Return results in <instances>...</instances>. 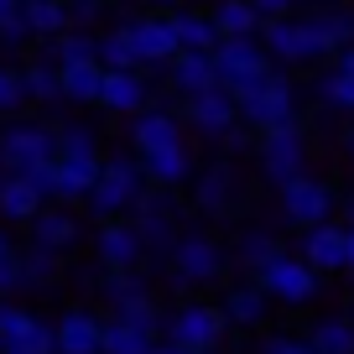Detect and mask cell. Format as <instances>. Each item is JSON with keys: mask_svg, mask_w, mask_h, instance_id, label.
I'll list each match as a JSON object with an SVG mask.
<instances>
[{"mask_svg": "<svg viewBox=\"0 0 354 354\" xmlns=\"http://www.w3.org/2000/svg\"><path fill=\"white\" fill-rule=\"evenodd\" d=\"M261 42L281 68H302V63H318V57L333 53V42L318 26V16H277V21L261 26Z\"/></svg>", "mask_w": 354, "mask_h": 354, "instance_id": "1", "label": "cell"}, {"mask_svg": "<svg viewBox=\"0 0 354 354\" xmlns=\"http://www.w3.org/2000/svg\"><path fill=\"white\" fill-rule=\"evenodd\" d=\"M146 188H151V183H146L141 156H110L100 183H94V193H88V209L100 214V219H120V214H136V203H141Z\"/></svg>", "mask_w": 354, "mask_h": 354, "instance_id": "2", "label": "cell"}, {"mask_svg": "<svg viewBox=\"0 0 354 354\" xmlns=\"http://www.w3.org/2000/svg\"><path fill=\"white\" fill-rule=\"evenodd\" d=\"M240 100V120L250 125V131H277V125H297V88H292L287 73H271L261 78V84H250L245 94H234Z\"/></svg>", "mask_w": 354, "mask_h": 354, "instance_id": "3", "label": "cell"}, {"mask_svg": "<svg viewBox=\"0 0 354 354\" xmlns=\"http://www.w3.org/2000/svg\"><path fill=\"white\" fill-rule=\"evenodd\" d=\"M255 281L266 287V297L271 302H287V308H302V302L318 297V266L308 261V255H271V261L255 271Z\"/></svg>", "mask_w": 354, "mask_h": 354, "instance_id": "4", "label": "cell"}, {"mask_svg": "<svg viewBox=\"0 0 354 354\" xmlns=\"http://www.w3.org/2000/svg\"><path fill=\"white\" fill-rule=\"evenodd\" d=\"M214 63H219V84L230 88V94H245L250 84H261V78L271 73L277 57L266 53L261 37H224V42L214 47Z\"/></svg>", "mask_w": 354, "mask_h": 354, "instance_id": "5", "label": "cell"}, {"mask_svg": "<svg viewBox=\"0 0 354 354\" xmlns=\"http://www.w3.org/2000/svg\"><path fill=\"white\" fill-rule=\"evenodd\" d=\"M224 266H230V250L214 234H177V245H172L177 287H209V281L224 277Z\"/></svg>", "mask_w": 354, "mask_h": 354, "instance_id": "6", "label": "cell"}, {"mask_svg": "<svg viewBox=\"0 0 354 354\" xmlns=\"http://www.w3.org/2000/svg\"><path fill=\"white\" fill-rule=\"evenodd\" d=\"M57 156V125H37V120H16L0 131V167L6 172H32V167Z\"/></svg>", "mask_w": 354, "mask_h": 354, "instance_id": "7", "label": "cell"}, {"mask_svg": "<svg viewBox=\"0 0 354 354\" xmlns=\"http://www.w3.org/2000/svg\"><path fill=\"white\" fill-rule=\"evenodd\" d=\"M224 333H230V313L214 308V302H188V308H177L167 318V339L183 344V349H198V354L219 349Z\"/></svg>", "mask_w": 354, "mask_h": 354, "instance_id": "8", "label": "cell"}, {"mask_svg": "<svg viewBox=\"0 0 354 354\" xmlns=\"http://www.w3.org/2000/svg\"><path fill=\"white\" fill-rule=\"evenodd\" d=\"M333 209H339L333 188L318 183L313 172H297V177L281 183V214H287V224H297V230H313V224L333 219Z\"/></svg>", "mask_w": 354, "mask_h": 354, "instance_id": "9", "label": "cell"}, {"mask_svg": "<svg viewBox=\"0 0 354 354\" xmlns=\"http://www.w3.org/2000/svg\"><path fill=\"white\" fill-rule=\"evenodd\" d=\"M255 156H261V172L281 188L287 177L308 172V136H302V125H277V131H261Z\"/></svg>", "mask_w": 354, "mask_h": 354, "instance_id": "10", "label": "cell"}, {"mask_svg": "<svg viewBox=\"0 0 354 354\" xmlns=\"http://www.w3.org/2000/svg\"><path fill=\"white\" fill-rule=\"evenodd\" d=\"M183 120H188V131L209 136V141H224V136L240 125V100H234L224 84L203 88V94H188L183 100Z\"/></svg>", "mask_w": 354, "mask_h": 354, "instance_id": "11", "label": "cell"}, {"mask_svg": "<svg viewBox=\"0 0 354 354\" xmlns=\"http://www.w3.org/2000/svg\"><path fill=\"white\" fill-rule=\"evenodd\" d=\"M172 188H146L141 193V203H136V230H141V240H146V255H172V245H177V234H172Z\"/></svg>", "mask_w": 354, "mask_h": 354, "instance_id": "12", "label": "cell"}, {"mask_svg": "<svg viewBox=\"0 0 354 354\" xmlns=\"http://www.w3.org/2000/svg\"><path fill=\"white\" fill-rule=\"evenodd\" d=\"M125 32H131V42H136L146 68H162L183 53V37H177L172 16H136V21H125Z\"/></svg>", "mask_w": 354, "mask_h": 354, "instance_id": "13", "label": "cell"}, {"mask_svg": "<svg viewBox=\"0 0 354 354\" xmlns=\"http://www.w3.org/2000/svg\"><path fill=\"white\" fill-rule=\"evenodd\" d=\"M100 104L110 115H141L146 104H151V84H146L141 68H104Z\"/></svg>", "mask_w": 354, "mask_h": 354, "instance_id": "14", "label": "cell"}, {"mask_svg": "<svg viewBox=\"0 0 354 354\" xmlns=\"http://www.w3.org/2000/svg\"><path fill=\"white\" fill-rule=\"evenodd\" d=\"M302 255H308L318 271H349V224H313L302 230Z\"/></svg>", "mask_w": 354, "mask_h": 354, "instance_id": "15", "label": "cell"}, {"mask_svg": "<svg viewBox=\"0 0 354 354\" xmlns=\"http://www.w3.org/2000/svg\"><path fill=\"white\" fill-rule=\"evenodd\" d=\"M104 162L100 151L94 156H53V183H57V203H78L94 193V183H100Z\"/></svg>", "mask_w": 354, "mask_h": 354, "instance_id": "16", "label": "cell"}, {"mask_svg": "<svg viewBox=\"0 0 354 354\" xmlns=\"http://www.w3.org/2000/svg\"><path fill=\"white\" fill-rule=\"evenodd\" d=\"M94 250H100L104 266H136L146 255V240L136 230V219H104L100 234H94Z\"/></svg>", "mask_w": 354, "mask_h": 354, "instance_id": "17", "label": "cell"}, {"mask_svg": "<svg viewBox=\"0 0 354 354\" xmlns=\"http://www.w3.org/2000/svg\"><path fill=\"white\" fill-rule=\"evenodd\" d=\"M167 78H172V88L188 100V94H203V88L219 84V63H214V53H198V47H183V53L167 63Z\"/></svg>", "mask_w": 354, "mask_h": 354, "instance_id": "18", "label": "cell"}, {"mask_svg": "<svg viewBox=\"0 0 354 354\" xmlns=\"http://www.w3.org/2000/svg\"><path fill=\"white\" fill-rule=\"evenodd\" d=\"M57 354H104V318L73 308L57 318Z\"/></svg>", "mask_w": 354, "mask_h": 354, "instance_id": "19", "label": "cell"}, {"mask_svg": "<svg viewBox=\"0 0 354 354\" xmlns=\"http://www.w3.org/2000/svg\"><path fill=\"white\" fill-rule=\"evenodd\" d=\"M42 209H47V198L37 193V183L26 172H6L0 177V214H6L11 224H32Z\"/></svg>", "mask_w": 354, "mask_h": 354, "instance_id": "20", "label": "cell"}, {"mask_svg": "<svg viewBox=\"0 0 354 354\" xmlns=\"http://www.w3.org/2000/svg\"><path fill=\"white\" fill-rule=\"evenodd\" d=\"M183 115H172V110H151L146 104L141 115H136V125H131V141H136V151H156V146H177L183 141Z\"/></svg>", "mask_w": 354, "mask_h": 354, "instance_id": "21", "label": "cell"}, {"mask_svg": "<svg viewBox=\"0 0 354 354\" xmlns=\"http://www.w3.org/2000/svg\"><path fill=\"white\" fill-rule=\"evenodd\" d=\"M141 167H146V183H156V188H183L193 172V156L188 146H156V151H141Z\"/></svg>", "mask_w": 354, "mask_h": 354, "instance_id": "22", "label": "cell"}, {"mask_svg": "<svg viewBox=\"0 0 354 354\" xmlns=\"http://www.w3.org/2000/svg\"><path fill=\"white\" fill-rule=\"evenodd\" d=\"M193 203H198L203 214H230L234 209V167L230 162L203 167V177L193 183Z\"/></svg>", "mask_w": 354, "mask_h": 354, "instance_id": "23", "label": "cell"}, {"mask_svg": "<svg viewBox=\"0 0 354 354\" xmlns=\"http://www.w3.org/2000/svg\"><path fill=\"white\" fill-rule=\"evenodd\" d=\"M162 344V333L141 328L131 318H104V354H151Z\"/></svg>", "mask_w": 354, "mask_h": 354, "instance_id": "24", "label": "cell"}, {"mask_svg": "<svg viewBox=\"0 0 354 354\" xmlns=\"http://www.w3.org/2000/svg\"><path fill=\"white\" fill-rule=\"evenodd\" d=\"M266 302H271V297H266V287H261V281H245V287H230V292H224V302H219V308L230 313V323H234V328H255V323L266 318Z\"/></svg>", "mask_w": 354, "mask_h": 354, "instance_id": "25", "label": "cell"}, {"mask_svg": "<svg viewBox=\"0 0 354 354\" xmlns=\"http://www.w3.org/2000/svg\"><path fill=\"white\" fill-rule=\"evenodd\" d=\"M100 88H104V63H68L63 68V100L73 104H100Z\"/></svg>", "mask_w": 354, "mask_h": 354, "instance_id": "26", "label": "cell"}, {"mask_svg": "<svg viewBox=\"0 0 354 354\" xmlns=\"http://www.w3.org/2000/svg\"><path fill=\"white\" fill-rule=\"evenodd\" d=\"M26 26L32 37H63L73 26V0H26Z\"/></svg>", "mask_w": 354, "mask_h": 354, "instance_id": "27", "label": "cell"}, {"mask_svg": "<svg viewBox=\"0 0 354 354\" xmlns=\"http://www.w3.org/2000/svg\"><path fill=\"white\" fill-rule=\"evenodd\" d=\"M32 240L47 245V250H68V245L78 240V219L68 209H42L32 219Z\"/></svg>", "mask_w": 354, "mask_h": 354, "instance_id": "28", "label": "cell"}, {"mask_svg": "<svg viewBox=\"0 0 354 354\" xmlns=\"http://www.w3.org/2000/svg\"><path fill=\"white\" fill-rule=\"evenodd\" d=\"M214 21H219L224 37H261L266 16L255 11V0H219V6H214Z\"/></svg>", "mask_w": 354, "mask_h": 354, "instance_id": "29", "label": "cell"}, {"mask_svg": "<svg viewBox=\"0 0 354 354\" xmlns=\"http://www.w3.org/2000/svg\"><path fill=\"white\" fill-rule=\"evenodd\" d=\"M172 21H177V37H183V47L214 53V47L224 42V32H219V21H214V11H209V16H203V11H177Z\"/></svg>", "mask_w": 354, "mask_h": 354, "instance_id": "30", "label": "cell"}, {"mask_svg": "<svg viewBox=\"0 0 354 354\" xmlns=\"http://www.w3.org/2000/svg\"><path fill=\"white\" fill-rule=\"evenodd\" d=\"M313 349L318 354H354V323L349 318H323V323H313Z\"/></svg>", "mask_w": 354, "mask_h": 354, "instance_id": "31", "label": "cell"}, {"mask_svg": "<svg viewBox=\"0 0 354 354\" xmlns=\"http://www.w3.org/2000/svg\"><path fill=\"white\" fill-rule=\"evenodd\" d=\"M271 255H281V245H277V234H266V230H245L240 240H234V261H240L245 271H261Z\"/></svg>", "mask_w": 354, "mask_h": 354, "instance_id": "32", "label": "cell"}, {"mask_svg": "<svg viewBox=\"0 0 354 354\" xmlns=\"http://www.w3.org/2000/svg\"><path fill=\"white\" fill-rule=\"evenodd\" d=\"M100 63L104 68H146L141 53H136V42H131V32H125V21L100 37Z\"/></svg>", "mask_w": 354, "mask_h": 354, "instance_id": "33", "label": "cell"}, {"mask_svg": "<svg viewBox=\"0 0 354 354\" xmlns=\"http://www.w3.org/2000/svg\"><path fill=\"white\" fill-rule=\"evenodd\" d=\"M53 53H57V63H94V57H100V37H94V32H84V26H78V32H73V26H68V32L63 37H53Z\"/></svg>", "mask_w": 354, "mask_h": 354, "instance_id": "34", "label": "cell"}, {"mask_svg": "<svg viewBox=\"0 0 354 354\" xmlns=\"http://www.w3.org/2000/svg\"><path fill=\"white\" fill-rule=\"evenodd\" d=\"M26 94L42 104L63 100V63H32L26 68Z\"/></svg>", "mask_w": 354, "mask_h": 354, "instance_id": "35", "label": "cell"}, {"mask_svg": "<svg viewBox=\"0 0 354 354\" xmlns=\"http://www.w3.org/2000/svg\"><path fill=\"white\" fill-rule=\"evenodd\" d=\"M57 255H63V250H47V245H37V240H32V250H21L26 287H47V281L57 277Z\"/></svg>", "mask_w": 354, "mask_h": 354, "instance_id": "36", "label": "cell"}, {"mask_svg": "<svg viewBox=\"0 0 354 354\" xmlns=\"http://www.w3.org/2000/svg\"><path fill=\"white\" fill-rule=\"evenodd\" d=\"M313 88H318V100L328 104V110H349V115H354V73L333 68V73H323Z\"/></svg>", "mask_w": 354, "mask_h": 354, "instance_id": "37", "label": "cell"}, {"mask_svg": "<svg viewBox=\"0 0 354 354\" xmlns=\"http://www.w3.org/2000/svg\"><path fill=\"white\" fill-rule=\"evenodd\" d=\"M37 328V318L26 308H16V302H0V344H26Z\"/></svg>", "mask_w": 354, "mask_h": 354, "instance_id": "38", "label": "cell"}, {"mask_svg": "<svg viewBox=\"0 0 354 354\" xmlns=\"http://www.w3.org/2000/svg\"><path fill=\"white\" fill-rule=\"evenodd\" d=\"M318 26H323V32H328L333 53L354 42V11H344V6H328V11H318Z\"/></svg>", "mask_w": 354, "mask_h": 354, "instance_id": "39", "label": "cell"}, {"mask_svg": "<svg viewBox=\"0 0 354 354\" xmlns=\"http://www.w3.org/2000/svg\"><path fill=\"white\" fill-rule=\"evenodd\" d=\"M100 141L88 125H57V156H94Z\"/></svg>", "mask_w": 354, "mask_h": 354, "instance_id": "40", "label": "cell"}, {"mask_svg": "<svg viewBox=\"0 0 354 354\" xmlns=\"http://www.w3.org/2000/svg\"><path fill=\"white\" fill-rule=\"evenodd\" d=\"M26 100H32V94H26V73H11V68H0V115H16Z\"/></svg>", "mask_w": 354, "mask_h": 354, "instance_id": "41", "label": "cell"}, {"mask_svg": "<svg viewBox=\"0 0 354 354\" xmlns=\"http://www.w3.org/2000/svg\"><path fill=\"white\" fill-rule=\"evenodd\" d=\"M0 37H11V42L32 37V26H26V0H0Z\"/></svg>", "mask_w": 354, "mask_h": 354, "instance_id": "42", "label": "cell"}, {"mask_svg": "<svg viewBox=\"0 0 354 354\" xmlns=\"http://www.w3.org/2000/svg\"><path fill=\"white\" fill-rule=\"evenodd\" d=\"M21 287H26V277H21V250L0 255V297H6V292H21Z\"/></svg>", "mask_w": 354, "mask_h": 354, "instance_id": "43", "label": "cell"}, {"mask_svg": "<svg viewBox=\"0 0 354 354\" xmlns=\"http://www.w3.org/2000/svg\"><path fill=\"white\" fill-rule=\"evenodd\" d=\"M261 354H318V349H313V339H292V333H271V339L261 344Z\"/></svg>", "mask_w": 354, "mask_h": 354, "instance_id": "44", "label": "cell"}, {"mask_svg": "<svg viewBox=\"0 0 354 354\" xmlns=\"http://www.w3.org/2000/svg\"><path fill=\"white\" fill-rule=\"evenodd\" d=\"M26 177H32V183H37V193H42V198H47V203H53V198H57V183H53V162H42V167H32V172H26Z\"/></svg>", "mask_w": 354, "mask_h": 354, "instance_id": "45", "label": "cell"}, {"mask_svg": "<svg viewBox=\"0 0 354 354\" xmlns=\"http://www.w3.org/2000/svg\"><path fill=\"white\" fill-rule=\"evenodd\" d=\"M292 6H297V0H255V11H261L266 21H277V16H292Z\"/></svg>", "mask_w": 354, "mask_h": 354, "instance_id": "46", "label": "cell"}, {"mask_svg": "<svg viewBox=\"0 0 354 354\" xmlns=\"http://www.w3.org/2000/svg\"><path fill=\"white\" fill-rule=\"evenodd\" d=\"M100 11H104V0H73V21H78V26H88Z\"/></svg>", "mask_w": 354, "mask_h": 354, "instance_id": "47", "label": "cell"}, {"mask_svg": "<svg viewBox=\"0 0 354 354\" xmlns=\"http://www.w3.org/2000/svg\"><path fill=\"white\" fill-rule=\"evenodd\" d=\"M224 146H230V151H245V146H250V136H245V131H240V125H234V131H230V136H224Z\"/></svg>", "mask_w": 354, "mask_h": 354, "instance_id": "48", "label": "cell"}, {"mask_svg": "<svg viewBox=\"0 0 354 354\" xmlns=\"http://www.w3.org/2000/svg\"><path fill=\"white\" fill-rule=\"evenodd\" d=\"M151 354H198V349H183V344H172V339H167V344H156Z\"/></svg>", "mask_w": 354, "mask_h": 354, "instance_id": "49", "label": "cell"}, {"mask_svg": "<svg viewBox=\"0 0 354 354\" xmlns=\"http://www.w3.org/2000/svg\"><path fill=\"white\" fill-rule=\"evenodd\" d=\"M339 68H344V73H354V42L339 47Z\"/></svg>", "mask_w": 354, "mask_h": 354, "instance_id": "50", "label": "cell"}, {"mask_svg": "<svg viewBox=\"0 0 354 354\" xmlns=\"http://www.w3.org/2000/svg\"><path fill=\"white\" fill-rule=\"evenodd\" d=\"M344 224H349V230H354V193H349V198H344Z\"/></svg>", "mask_w": 354, "mask_h": 354, "instance_id": "51", "label": "cell"}, {"mask_svg": "<svg viewBox=\"0 0 354 354\" xmlns=\"http://www.w3.org/2000/svg\"><path fill=\"white\" fill-rule=\"evenodd\" d=\"M0 354H32V349H26V344H6Z\"/></svg>", "mask_w": 354, "mask_h": 354, "instance_id": "52", "label": "cell"}, {"mask_svg": "<svg viewBox=\"0 0 354 354\" xmlns=\"http://www.w3.org/2000/svg\"><path fill=\"white\" fill-rule=\"evenodd\" d=\"M0 255H11V240H6V230H0Z\"/></svg>", "mask_w": 354, "mask_h": 354, "instance_id": "53", "label": "cell"}, {"mask_svg": "<svg viewBox=\"0 0 354 354\" xmlns=\"http://www.w3.org/2000/svg\"><path fill=\"white\" fill-rule=\"evenodd\" d=\"M146 6H183V0H146Z\"/></svg>", "mask_w": 354, "mask_h": 354, "instance_id": "54", "label": "cell"}, {"mask_svg": "<svg viewBox=\"0 0 354 354\" xmlns=\"http://www.w3.org/2000/svg\"><path fill=\"white\" fill-rule=\"evenodd\" d=\"M349 271H354V230H349Z\"/></svg>", "mask_w": 354, "mask_h": 354, "instance_id": "55", "label": "cell"}, {"mask_svg": "<svg viewBox=\"0 0 354 354\" xmlns=\"http://www.w3.org/2000/svg\"><path fill=\"white\" fill-rule=\"evenodd\" d=\"M349 156H354V131H349Z\"/></svg>", "mask_w": 354, "mask_h": 354, "instance_id": "56", "label": "cell"}, {"mask_svg": "<svg viewBox=\"0 0 354 354\" xmlns=\"http://www.w3.org/2000/svg\"><path fill=\"white\" fill-rule=\"evenodd\" d=\"M209 354H219V349H209Z\"/></svg>", "mask_w": 354, "mask_h": 354, "instance_id": "57", "label": "cell"}, {"mask_svg": "<svg viewBox=\"0 0 354 354\" xmlns=\"http://www.w3.org/2000/svg\"><path fill=\"white\" fill-rule=\"evenodd\" d=\"M0 349H6V344H0Z\"/></svg>", "mask_w": 354, "mask_h": 354, "instance_id": "58", "label": "cell"}]
</instances>
